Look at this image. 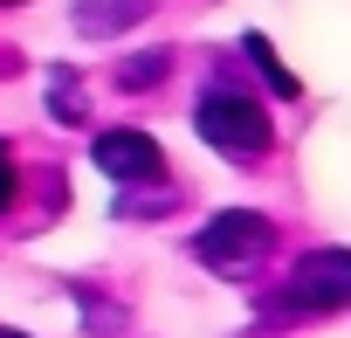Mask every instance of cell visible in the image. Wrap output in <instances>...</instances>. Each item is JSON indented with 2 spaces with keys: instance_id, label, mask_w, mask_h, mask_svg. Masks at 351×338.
Segmentation results:
<instances>
[{
  "instance_id": "obj_1",
  "label": "cell",
  "mask_w": 351,
  "mask_h": 338,
  "mask_svg": "<svg viewBox=\"0 0 351 338\" xmlns=\"http://www.w3.org/2000/svg\"><path fill=\"white\" fill-rule=\"evenodd\" d=\"M193 131L221 152V159H234V166H255L262 152H269V111L255 104V97H241V90H207L200 97V111H193Z\"/></svg>"
},
{
  "instance_id": "obj_2",
  "label": "cell",
  "mask_w": 351,
  "mask_h": 338,
  "mask_svg": "<svg viewBox=\"0 0 351 338\" xmlns=\"http://www.w3.org/2000/svg\"><path fill=\"white\" fill-rule=\"evenodd\" d=\"M269 249H276V228L255 214V207H228V214H214L207 228H200V242H193V256L214 269V276H255L262 262H269Z\"/></svg>"
},
{
  "instance_id": "obj_3",
  "label": "cell",
  "mask_w": 351,
  "mask_h": 338,
  "mask_svg": "<svg viewBox=\"0 0 351 338\" xmlns=\"http://www.w3.org/2000/svg\"><path fill=\"white\" fill-rule=\"evenodd\" d=\"M310 311H351V249H310L289 269L276 317H310Z\"/></svg>"
},
{
  "instance_id": "obj_4",
  "label": "cell",
  "mask_w": 351,
  "mask_h": 338,
  "mask_svg": "<svg viewBox=\"0 0 351 338\" xmlns=\"http://www.w3.org/2000/svg\"><path fill=\"white\" fill-rule=\"evenodd\" d=\"M90 152H97V166H104L110 180H158V173H165V152H158V138H152V131H131V124L104 131Z\"/></svg>"
},
{
  "instance_id": "obj_5",
  "label": "cell",
  "mask_w": 351,
  "mask_h": 338,
  "mask_svg": "<svg viewBox=\"0 0 351 338\" xmlns=\"http://www.w3.org/2000/svg\"><path fill=\"white\" fill-rule=\"evenodd\" d=\"M241 56H248V63L262 69V83H269L276 97H303V90H296V76L282 69V56L269 49V35H241Z\"/></svg>"
},
{
  "instance_id": "obj_6",
  "label": "cell",
  "mask_w": 351,
  "mask_h": 338,
  "mask_svg": "<svg viewBox=\"0 0 351 338\" xmlns=\"http://www.w3.org/2000/svg\"><path fill=\"white\" fill-rule=\"evenodd\" d=\"M165 69H172V56H165V49L131 56V63H117V90H152V83H165Z\"/></svg>"
},
{
  "instance_id": "obj_7",
  "label": "cell",
  "mask_w": 351,
  "mask_h": 338,
  "mask_svg": "<svg viewBox=\"0 0 351 338\" xmlns=\"http://www.w3.org/2000/svg\"><path fill=\"white\" fill-rule=\"evenodd\" d=\"M138 8H145V0H83V8H76V14H83L90 28H117V21H131Z\"/></svg>"
},
{
  "instance_id": "obj_8",
  "label": "cell",
  "mask_w": 351,
  "mask_h": 338,
  "mask_svg": "<svg viewBox=\"0 0 351 338\" xmlns=\"http://www.w3.org/2000/svg\"><path fill=\"white\" fill-rule=\"evenodd\" d=\"M49 104H56L62 124H83V97H76V76H69V69H56V97H49Z\"/></svg>"
},
{
  "instance_id": "obj_9",
  "label": "cell",
  "mask_w": 351,
  "mask_h": 338,
  "mask_svg": "<svg viewBox=\"0 0 351 338\" xmlns=\"http://www.w3.org/2000/svg\"><path fill=\"white\" fill-rule=\"evenodd\" d=\"M8 207H14V152L0 145V214H8Z\"/></svg>"
},
{
  "instance_id": "obj_10",
  "label": "cell",
  "mask_w": 351,
  "mask_h": 338,
  "mask_svg": "<svg viewBox=\"0 0 351 338\" xmlns=\"http://www.w3.org/2000/svg\"><path fill=\"white\" fill-rule=\"evenodd\" d=\"M0 338H21V331H0Z\"/></svg>"
},
{
  "instance_id": "obj_11",
  "label": "cell",
  "mask_w": 351,
  "mask_h": 338,
  "mask_svg": "<svg viewBox=\"0 0 351 338\" xmlns=\"http://www.w3.org/2000/svg\"><path fill=\"white\" fill-rule=\"evenodd\" d=\"M0 8H14V0H0Z\"/></svg>"
}]
</instances>
